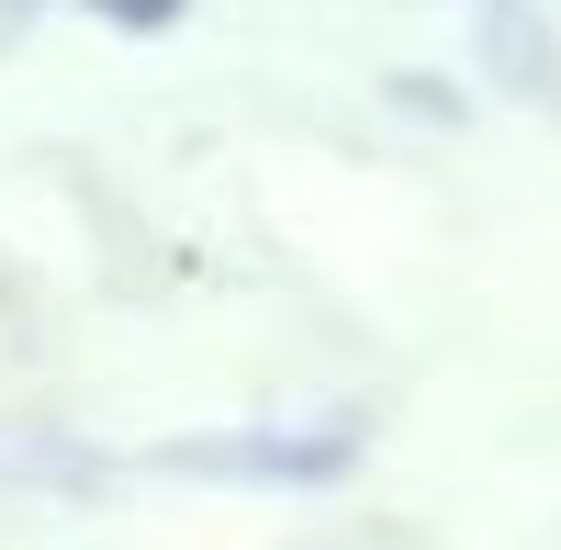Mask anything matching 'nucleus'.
<instances>
[{
  "mask_svg": "<svg viewBox=\"0 0 561 550\" xmlns=\"http://www.w3.org/2000/svg\"><path fill=\"white\" fill-rule=\"evenodd\" d=\"M370 449V416H314V427H225V438H169L147 449V472L180 483H248V494H325L348 483Z\"/></svg>",
  "mask_w": 561,
  "mask_h": 550,
  "instance_id": "f257e3e1",
  "label": "nucleus"
},
{
  "mask_svg": "<svg viewBox=\"0 0 561 550\" xmlns=\"http://www.w3.org/2000/svg\"><path fill=\"white\" fill-rule=\"evenodd\" d=\"M472 57L505 102H528V113L561 102V34H550L539 0H472Z\"/></svg>",
  "mask_w": 561,
  "mask_h": 550,
  "instance_id": "f03ea898",
  "label": "nucleus"
},
{
  "mask_svg": "<svg viewBox=\"0 0 561 550\" xmlns=\"http://www.w3.org/2000/svg\"><path fill=\"white\" fill-rule=\"evenodd\" d=\"M382 102H393L404 124H427V135H460V124H472V90H460V79H427V68H382Z\"/></svg>",
  "mask_w": 561,
  "mask_h": 550,
  "instance_id": "7ed1b4c3",
  "label": "nucleus"
},
{
  "mask_svg": "<svg viewBox=\"0 0 561 550\" xmlns=\"http://www.w3.org/2000/svg\"><path fill=\"white\" fill-rule=\"evenodd\" d=\"M79 12H90V23H113V34H169L192 0H79Z\"/></svg>",
  "mask_w": 561,
  "mask_h": 550,
  "instance_id": "20e7f679",
  "label": "nucleus"
},
{
  "mask_svg": "<svg viewBox=\"0 0 561 550\" xmlns=\"http://www.w3.org/2000/svg\"><path fill=\"white\" fill-rule=\"evenodd\" d=\"M34 23V0H0V34H23Z\"/></svg>",
  "mask_w": 561,
  "mask_h": 550,
  "instance_id": "39448f33",
  "label": "nucleus"
}]
</instances>
